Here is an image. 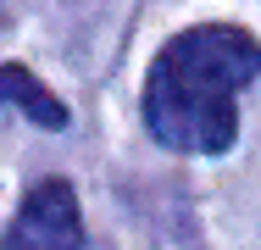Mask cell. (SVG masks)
Returning <instances> with one entry per match:
<instances>
[{
    "mask_svg": "<svg viewBox=\"0 0 261 250\" xmlns=\"http://www.w3.org/2000/svg\"><path fill=\"white\" fill-rule=\"evenodd\" d=\"M256 72L261 39L233 22H200L172 34L145 78L150 139L184 156H222L239 139V89Z\"/></svg>",
    "mask_w": 261,
    "mask_h": 250,
    "instance_id": "cell-1",
    "label": "cell"
},
{
    "mask_svg": "<svg viewBox=\"0 0 261 250\" xmlns=\"http://www.w3.org/2000/svg\"><path fill=\"white\" fill-rule=\"evenodd\" d=\"M0 250H84V211L67 178H39L17 206Z\"/></svg>",
    "mask_w": 261,
    "mask_h": 250,
    "instance_id": "cell-2",
    "label": "cell"
},
{
    "mask_svg": "<svg viewBox=\"0 0 261 250\" xmlns=\"http://www.w3.org/2000/svg\"><path fill=\"white\" fill-rule=\"evenodd\" d=\"M0 106H17L22 117H34L39 128H67V106L17 61H0Z\"/></svg>",
    "mask_w": 261,
    "mask_h": 250,
    "instance_id": "cell-3",
    "label": "cell"
}]
</instances>
